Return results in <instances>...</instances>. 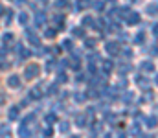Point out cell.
<instances>
[{"label":"cell","instance_id":"cell-1","mask_svg":"<svg viewBox=\"0 0 158 138\" xmlns=\"http://www.w3.org/2000/svg\"><path fill=\"white\" fill-rule=\"evenodd\" d=\"M8 85L9 87H18L20 85V78H18V75H11V78L8 79Z\"/></svg>","mask_w":158,"mask_h":138},{"label":"cell","instance_id":"cell-2","mask_svg":"<svg viewBox=\"0 0 158 138\" xmlns=\"http://www.w3.org/2000/svg\"><path fill=\"white\" fill-rule=\"evenodd\" d=\"M107 50L111 52V53H118V44L112 43V44H107Z\"/></svg>","mask_w":158,"mask_h":138},{"label":"cell","instance_id":"cell-3","mask_svg":"<svg viewBox=\"0 0 158 138\" xmlns=\"http://www.w3.org/2000/svg\"><path fill=\"white\" fill-rule=\"evenodd\" d=\"M17 114H18V109H11V110H9V118H11V120L17 118Z\"/></svg>","mask_w":158,"mask_h":138},{"label":"cell","instance_id":"cell-4","mask_svg":"<svg viewBox=\"0 0 158 138\" xmlns=\"http://www.w3.org/2000/svg\"><path fill=\"white\" fill-rule=\"evenodd\" d=\"M53 35H55V33H53V30H48V31H46V37H53Z\"/></svg>","mask_w":158,"mask_h":138}]
</instances>
